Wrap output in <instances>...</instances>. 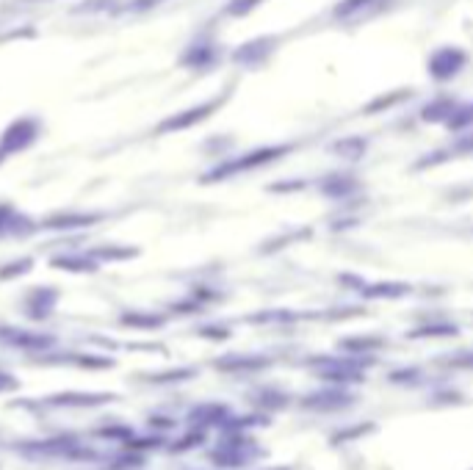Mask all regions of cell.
<instances>
[{"instance_id": "6da1fadb", "label": "cell", "mask_w": 473, "mask_h": 470, "mask_svg": "<svg viewBox=\"0 0 473 470\" xmlns=\"http://www.w3.org/2000/svg\"><path fill=\"white\" fill-rule=\"evenodd\" d=\"M50 401L53 404H103L108 401V395H56Z\"/></svg>"}]
</instances>
